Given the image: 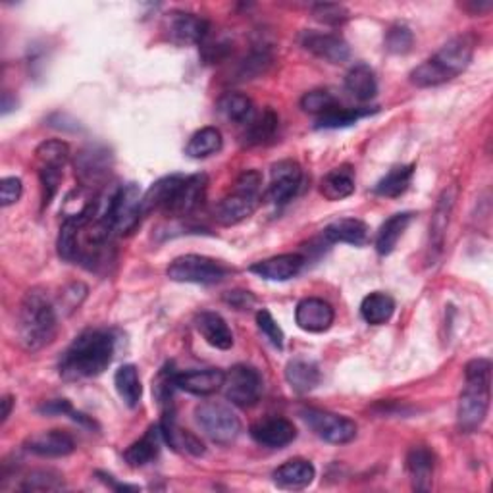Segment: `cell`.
I'll list each match as a JSON object with an SVG mask.
<instances>
[{"label":"cell","instance_id":"30bf717a","mask_svg":"<svg viewBox=\"0 0 493 493\" xmlns=\"http://www.w3.org/2000/svg\"><path fill=\"white\" fill-rule=\"evenodd\" d=\"M301 414L310 430L328 444L343 445L357 437V424L342 414L320 409H305Z\"/></svg>","mask_w":493,"mask_h":493},{"label":"cell","instance_id":"11a10c76","mask_svg":"<svg viewBox=\"0 0 493 493\" xmlns=\"http://www.w3.org/2000/svg\"><path fill=\"white\" fill-rule=\"evenodd\" d=\"M12 405H14V399H12L10 395L3 397V417H0V422H6L8 417H10V412H12Z\"/></svg>","mask_w":493,"mask_h":493},{"label":"cell","instance_id":"4fadbf2b","mask_svg":"<svg viewBox=\"0 0 493 493\" xmlns=\"http://www.w3.org/2000/svg\"><path fill=\"white\" fill-rule=\"evenodd\" d=\"M75 176L83 187L102 184L112 170V154L107 147H87L75 157Z\"/></svg>","mask_w":493,"mask_h":493},{"label":"cell","instance_id":"7402d4cb","mask_svg":"<svg viewBox=\"0 0 493 493\" xmlns=\"http://www.w3.org/2000/svg\"><path fill=\"white\" fill-rule=\"evenodd\" d=\"M159 426H160V432H162V439L174 451H184V453H189V455H193V457L204 455L203 441L195 434H191L189 430H184V428L177 426L174 411H166L162 414V420H160Z\"/></svg>","mask_w":493,"mask_h":493},{"label":"cell","instance_id":"7bdbcfd3","mask_svg":"<svg viewBox=\"0 0 493 493\" xmlns=\"http://www.w3.org/2000/svg\"><path fill=\"white\" fill-rule=\"evenodd\" d=\"M340 107V100H337L330 91L326 89H315V91H308V93L303 95L301 99V108L307 112V114H313V116H324L332 112L333 108Z\"/></svg>","mask_w":493,"mask_h":493},{"label":"cell","instance_id":"44dd1931","mask_svg":"<svg viewBox=\"0 0 493 493\" xmlns=\"http://www.w3.org/2000/svg\"><path fill=\"white\" fill-rule=\"evenodd\" d=\"M272 478H274V484L280 489L299 491L313 484V480L316 478V469L310 461L291 459L288 463H283L281 466H278L274 474H272Z\"/></svg>","mask_w":493,"mask_h":493},{"label":"cell","instance_id":"d6986e66","mask_svg":"<svg viewBox=\"0 0 493 493\" xmlns=\"http://www.w3.org/2000/svg\"><path fill=\"white\" fill-rule=\"evenodd\" d=\"M305 266V258L297 253L288 255H278L266 258V261L255 263L249 270L258 278L268 280V281H288L295 278Z\"/></svg>","mask_w":493,"mask_h":493},{"label":"cell","instance_id":"d590c367","mask_svg":"<svg viewBox=\"0 0 493 493\" xmlns=\"http://www.w3.org/2000/svg\"><path fill=\"white\" fill-rule=\"evenodd\" d=\"M224 147V139L220 129L209 125L195 132L186 145V154L191 159H209L212 154L220 152Z\"/></svg>","mask_w":493,"mask_h":493},{"label":"cell","instance_id":"ac0fdd59","mask_svg":"<svg viewBox=\"0 0 493 493\" xmlns=\"http://www.w3.org/2000/svg\"><path fill=\"white\" fill-rule=\"evenodd\" d=\"M25 449L37 457L58 459L68 457L75 451L74 437L64 430H48L25 439Z\"/></svg>","mask_w":493,"mask_h":493},{"label":"cell","instance_id":"836d02e7","mask_svg":"<svg viewBox=\"0 0 493 493\" xmlns=\"http://www.w3.org/2000/svg\"><path fill=\"white\" fill-rule=\"evenodd\" d=\"M70 160V147L68 143L60 139H48L35 151V162H37V172L41 170H56L64 172V166Z\"/></svg>","mask_w":493,"mask_h":493},{"label":"cell","instance_id":"d4e9b609","mask_svg":"<svg viewBox=\"0 0 493 493\" xmlns=\"http://www.w3.org/2000/svg\"><path fill=\"white\" fill-rule=\"evenodd\" d=\"M195 326L197 332L204 337V342L220 349V351H228L233 345V333L226 320L218 313H211V310H204L197 318H195Z\"/></svg>","mask_w":493,"mask_h":493},{"label":"cell","instance_id":"ffe728a7","mask_svg":"<svg viewBox=\"0 0 493 493\" xmlns=\"http://www.w3.org/2000/svg\"><path fill=\"white\" fill-rule=\"evenodd\" d=\"M224 380H226L224 370L204 368V370H191V372L177 374L176 384H177V389H184V392L191 395L206 397V395L218 394L220 389L224 387Z\"/></svg>","mask_w":493,"mask_h":493},{"label":"cell","instance_id":"8992f818","mask_svg":"<svg viewBox=\"0 0 493 493\" xmlns=\"http://www.w3.org/2000/svg\"><path fill=\"white\" fill-rule=\"evenodd\" d=\"M201 430L218 445H229L241 434V420L236 412L220 401H206L195 409Z\"/></svg>","mask_w":493,"mask_h":493},{"label":"cell","instance_id":"bcb514c9","mask_svg":"<svg viewBox=\"0 0 493 493\" xmlns=\"http://www.w3.org/2000/svg\"><path fill=\"white\" fill-rule=\"evenodd\" d=\"M313 16L316 22L324 23V25H332V28H335V25H342L349 20V10L343 6V4H335V3H318L313 6Z\"/></svg>","mask_w":493,"mask_h":493},{"label":"cell","instance_id":"3957f363","mask_svg":"<svg viewBox=\"0 0 493 493\" xmlns=\"http://www.w3.org/2000/svg\"><path fill=\"white\" fill-rule=\"evenodd\" d=\"M474 39L472 35L453 37L441 47L437 53L422 62L420 66L411 72V83L420 89L444 85L459 77L466 68L471 66L474 56Z\"/></svg>","mask_w":493,"mask_h":493},{"label":"cell","instance_id":"74e56055","mask_svg":"<svg viewBox=\"0 0 493 493\" xmlns=\"http://www.w3.org/2000/svg\"><path fill=\"white\" fill-rule=\"evenodd\" d=\"M114 385H116V392H118V395L129 409L139 407L143 397V385H141L137 367L124 365L116 370Z\"/></svg>","mask_w":493,"mask_h":493},{"label":"cell","instance_id":"f5cc1de1","mask_svg":"<svg viewBox=\"0 0 493 493\" xmlns=\"http://www.w3.org/2000/svg\"><path fill=\"white\" fill-rule=\"evenodd\" d=\"M39 412H43V414H72L74 409L70 405V401L55 399V401H48V403H45L41 409H39Z\"/></svg>","mask_w":493,"mask_h":493},{"label":"cell","instance_id":"1f68e13d","mask_svg":"<svg viewBox=\"0 0 493 493\" xmlns=\"http://www.w3.org/2000/svg\"><path fill=\"white\" fill-rule=\"evenodd\" d=\"M278 124H280L278 114L272 108H266L263 114L253 116V118L246 122V129L241 135V139L246 147L266 145L268 141L274 139L278 132Z\"/></svg>","mask_w":493,"mask_h":493},{"label":"cell","instance_id":"f1b7e54d","mask_svg":"<svg viewBox=\"0 0 493 493\" xmlns=\"http://www.w3.org/2000/svg\"><path fill=\"white\" fill-rule=\"evenodd\" d=\"M285 380L297 394H308L320 384L318 365L307 359H293L285 367Z\"/></svg>","mask_w":493,"mask_h":493},{"label":"cell","instance_id":"c3c4849f","mask_svg":"<svg viewBox=\"0 0 493 493\" xmlns=\"http://www.w3.org/2000/svg\"><path fill=\"white\" fill-rule=\"evenodd\" d=\"M256 324H258V330H261L266 340L274 345L276 349H283V343H285V335H283V330L278 326V322L274 320V316H272L266 308H261L256 313Z\"/></svg>","mask_w":493,"mask_h":493},{"label":"cell","instance_id":"484cf974","mask_svg":"<svg viewBox=\"0 0 493 493\" xmlns=\"http://www.w3.org/2000/svg\"><path fill=\"white\" fill-rule=\"evenodd\" d=\"M320 193L328 201H343L355 193V170L353 166L342 164L322 177Z\"/></svg>","mask_w":493,"mask_h":493},{"label":"cell","instance_id":"4316f807","mask_svg":"<svg viewBox=\"0 0 493 493\" xmlns=\"http://www.w3.org/2000/svg\"><path fill=\"white\" fill-rule=\"evenodd\" d=\"M162 441L164 439H162L160 426H151L145 436L125 449L124 453L125 463L132 466V469H141V466L152 463L159 457Z\"/></svg>","mask_w":493,"mask_h":493},{"label":"cell","instance_id":"ba28073f","mask_svg":"<svg viewBox=\"0 0 493 493\" xmlns=\"http://www.w3.org/2000/svg\"><path fill=\"white\" fill-rule=\"evenodd\" d=\"M168 278L177 283H197V285H212L222 281L228 274V268L209 256L201 255H186L177 256L166 270Z\"/></svg>","mask_w":493,"mask_h":493},{"label":"cell","instance_id":"4dcf8cb0","mask_svg":"<svg viewBox=\"0 0 493 493\" xmlns=\"http://www.w3.org/2000/svg\"><path fill=\"white\" fill-rule=\"evenodd\" d=\"M345 89L357 100L367 102L378 95V80H376L374 70L368 64H355V66L345 75Z\"/></svg>","mask_w":493,"mask_h":493},{"label":"cell","instance_id":"7a4b0ae2","mask_svg":"<svg viewBox=\"0 0 493 493\" xmlns=\"http://www.w3.org/2000/svg\"><path fill=\"white\" fill-rule=\"evenodd\" d=\"M58 332L56 308L41 288L23 295L18 310V342L25 351L35 353L53 343Z\"/></svg>","mask_w":493,"mask_h":493},{"label":"cell","instance_id":"d6a6232c","mask_svg":"<svg viewBox=\"0 0 493 493\" xmlns=\"http://www.w3.org/2000/svg\"><path fill=\"white\" fill-rule=\"evenodd\" d=\"M412 212H399L385 220L378 231V236H376V251H378V255L387 256L395 251L399 239L403 238V233L412 222Z\"/></svg>","mask_w":493,"mask_h":493},{"label":"cell","instance_id":"816d5d0a","mask_svg":"<svg viewBox=\"0 0 493 493\" xmlns=\"http://www.w3.org/2000/svg\"><path fill=\"white\" fill-rule=\"evenodd\" d=\"M224 301L228 305H231L233 308H238V310H246V308H251L256 303L255 295L251 291H241V290L228 291L224 295Z\"/></svg>","mask_w":493,"mask_h":493},{"label":"cell","instance_id":"2e32d148","mask_svg":"<svg viewBox=\"0 0 493 493\" xmlns=\"http://www.w3.org/2000/svg\"><path fill=\"white\" fill-rule=\"evenodd\" d=\"M249 434L258 445L270 447V449H281L285 445H290L297 437V428L288 419L270 417V419L255 422L251 426Z\"/></svg>","mask_w":493,"mask_h":493},{"label":"cell","instance_id":"cb8c5ba5","mask_svg":"<svg viewBox=\"0 0 493 493\" xmlns=\"http://www.w3.org/2000/svg\"><path fill=\"white\" fill-rule=\"evenodd\" d=\"M324 239L328 243H347L362 246L370 239L368 226L357 218H340L324 228Z\"/></svg>","mask_w":493,"mask_h":493},{"label":"cell","instance_id":"f35d334b","mask_svg":"<svg viewBox=\"0 0 493 493\" xmlns=\"http://www.w3.org/2000/svg\"><path fill=\"white\" fill-rule=\"evenodd\" d=\"M216 108L228 122L233 124H246L255 116L253 100L243 93H226L218 100Z\"/></svg>","mask_w":493,"mask_h":493},{"label":"cell","instance_id":"e0dca14e","mask_svg":"<svg viewBox=\"0 0 493 493\" xmlns=\"http://www.w3.org/2000/svg\"><path fill=\"white\" fill-rule=\"evenodd\" d=\"M206 187H209V177H206L204 174H195V176L184 177L172 204L168 206L166 214L187 216V214L195 212L206 197Z\"/></svg>","mask_w":493,"mask_h":493},{"label":"cell","instance_id":"603a6c76","mask_svg":"<svg viewBox=\"0 0 493 493\" xmlns=\"http://www.w3.org/2000/svg\"><path fill=\"white\" fill-rule=\"evenodd\" d=\"M434 469H436V457L430 449L426 445L411 447V451L407 453V472L411 476L414 489L428 491L432 488Z\"/></svg>","mask_w":493,"mask_h":493},{"label":"cell","instance_id":"681fc988","mask_svg":"<svg viewBox=\"0 0 493 493\" xmlns=\"http://www.w3.org/2000/svg\"><path fill=\"white\" fill-rule=\"evenodd\" d=\"M22 191L23 186L20 177H4L0 181V204L6 209V206L18 203L22 197Z\"/></svg>","mask_w":493,"mask_h":493},{"label":"cell","instance_id":"f6af8a7d","mask_svg":"<svg viewBox=\"0 0 493 493\" xmlns=\"http://www.w3.org/2000/svg\"><path fill=\"white\" fill-rule=\"evenodd\" d=\"M414 45L412 31L403 23H395L385 33V48L394 55H407Z\"/></svg>","mask_w":493,"mask_h":493},{"label":"cell","instance_id":"6da1fadb","mask_svg":"<svg viewBox=\"0 0 493 493\" xmlns=\"http://www.w3.org/2000/svg\"><path fill=\"white\" fill-rule=\"evenodd\" d=\"M114 343L116 340L108 330H85L62 355L60 376L72 382L100 376L110 367Z\"/></svg>","mask_w":493,"mask_h":493},{"label":"cell","instance_id":"b9f144b4","mask_svg":"<svg viewBox=\"0 0 493 493\" xmlns=\"http://www.w3.org/2000/svg\"><path fill=\"white\" fill-rule=\"evenodd\" d=\"M176 378H177V372L174 370V365L168 362L164 368H160V372L157 374V378L152 380L154 399H157V403L160 405V409L164 412L172 411V399H174V392L177 389Z\"/></svg>","mask_w":493,"mask_h":493},{"label":"cell","instance_id":"9c48e42d","mask_svg":"<svg viewBox=\"0 0 493 493\" xmlns=\"http://www.w3.org/2000/svg\"><path fill=\"white\" fill-rule=\"evenodd\" d=\"M222 389L231 405L239 409H251L261 399L263 378L253 367L236 365L229 372H226Z\"/></svg>","mask_w":493,"mask_h":493},{"label":"cell","instance_id":"83f0119b","mask_svg":"<svg viewBox=\"0 0 493 493\" xmlns=\"http://www.w3.org/2000/svg\"><path fill=\"white\" fill-rule=\"evenodd\" d=\"M186 176H166L159 179L157 184H152L147 193L143 195V214H149L152 211H162L166 212L168 206L172 204L176 193L184 181Z\"/></svg>","mask_w":493,"mask_h":493},{"label":"cell","instance_id":"7dc6e473","mask_svg":"<svg viewBox=\"0 0 493 493\" xmlns=\"http://www.w3.org/2000/svg\"><path fill=\"white\" fill-rule=\"evenodd\" d=\"M270 64H272V56L268 50H255V53H251L241 62L239 75L243 80H253V77L264 74Z\"/></svg>","mask_w":493,"mask_h":493},{"label":"cell","instance_id":"ee69618b","mask_svg":"<svg viewBox=\"0 0 493 493\" xmlns=\"http://www.w3.org/2000/svg\"><path fill=\"white\" fill-rule=\"evenodd\" d=\"M64 488L62 474L55 471H33L23 478L22 491H56Z\"/></svg>","mask_w":493,"mask_h":493},{"label":"cell","instance_id":"9a60e30c","mask_svg":"<svg viewBox=\"0 0 493 493\" xmlns=\"http://www.w3.org/2000/svg\"><path fill=\"white\" fill-rule=\"evenodd\" d=\"M333 318V307L328 301L318 299V297H307L295 308L297 326L308 333H322L330 330Z\"/></svg>","mask_w":493,"mask_h":493},{"label":"cell","instance_id":"8d00e7d4","mask_svg":"<svg viewBox=\"0 0 493 493\" xmlns=\"http://www.w3.org/2000/svg\"><path fill=\"white\" fill-rule=\"evenodd\" d=\"M414 168H417L414 164L394 166L392 170H389L378 184L374 186V193L380 195V197H389V199L401 197V195H403L411 186Z\"/></svg>","mask_w":493,"mask_h":493},{"label":"cell","instance_id":"f546056e","mask_svg":"<svg viewBox=\"0 0 493 493\" xmlns=\"http://www.w3.org/2000/svg\"><path fill=\"white\" fill-rule=\"evenodd\" d=\"M455 193H457L455 187H449L441 193V197L437 201L436 212L432 216V224H430V251L432 253H439L441 246H444L453 206H455Z\"/></svg>","mask_w":493,"mask_h":493},{"label":"cell","instance_id":"f907efd6","mask_svg":"<svg viewBox=\"0 0 493 493\" xmlns=\"http://www.w3.org/2000/svg\"><path fill=\"white\" fill-rule=\"evenodd\" d=\"M85 295H87V285H83L80 281L72 283L62 293V307H66L72 313V310H75L77 307L82 305V301L85 299Z\"/></svg>","mask_w":493,"mask_h":493},{"label":"cell","instance_id":"52a82bcc","mask_svg":"<svg viewBox=\"0 0 493 493\" xmlns=\"http://www.w3.org/2000/svg\"><path fill=\"white\" fill-rule=\"evenodd\" d=\"M143 214V193L137 184L118 186L114 191L107 224L114 236H129L141 222Z\"/></svg>","mask_w":493,"mask_h":493},{"label":"cell","instance_id":"8fae6325","mask_svg":"<svg viewBox=\"0 0 493 493\" xmlns=\"http://www.w3.org/2000/svg\"><path fill=\"white\" fill-rule=\"evenodd\" d=\"M164 31L168 39L179 47L203 45L209 37L211 23L193 12L174 10L164 18Z\"/></svg>","mask_w":493,"mask_h":493},{"label":"cell","instance_id":"e575fe53","mask_svg":"<svg viewBox=\"0 0 493 493\" xmlns=\"http://www.w3.org/2000/svg\"><path fill=\"white\" fill-rule=\"evenodd\" d=\"M394 313H395L394 297L382 291H374L367 295L360 303V315L370 324V326H382V324L392 320Z\"/></svg>","mask_w":493,"mask_h":493},{"label":"cell","instance_id":"ab89813d","mask_svg":"<svg viewBox=\"0 0 493 493\" xmlns=\"http://www.w3.org/2000/svg\"><path fill=\"white\" fill-rule=\"evenodd\" d=\"M82 231L83 224L77 220H64L58 236V255L68 263H77L82 249Z\"/></svg>","mask_w":493,"mask_h":493},{"label":"cell","instance_id":"277c9868","mask_svg":"<svg viewBox=\"0 0 493 493\" xmlns=\"http://www.w3.org/2000/svg\"><path fill=\"white\" fill-rule=\"evenodd\" d=\"M466 385L459 399L457 420L461 432L472 434L484 424L489 411L491 360L474 359L464 368Z\"/></svg>","mask_w":493,"mask_h":493},{"label":"cell","instance_id":"db71d44e","mask_svg":"<svg viewBox=\"0 0 493 493\" xmlns=\"http://www.w3.org/2000/svg\"><path fill=\"white\" fill-rule=\"evenodd\" d=\"M491 0H478V3H476V0H471V3H466V4H463V8L464 10H469V12H472V14H484V12H489L491 10Z\"/></svg>","mask_w":493,"mask_h":493},{"label":"cell","instance_id":"7c38bea8","mask_svg":"<svg viewBox=\"0 0 493 493\" xmlns=\"http://www.w3.org/2000/svg\"><path fill=\"white\" fill-rule=\"evenodd\" d=\"M303 184V168L295 160H280L270 170L268 201L274 204L290 203Z\"/></svg>","mask_w":493,"mask_h":493},{"label":"cell","instance_id":"5bb4252c","mask_svg":"<svg viewBox=\"0 0 493 493\" xmlns=\"http://www.w3.org/2000/svg\"><path fill=\"white\" fill-rule=\"evenodd\" d=\"M301 47L315 55L320 60L330 64H343L351 58V48L347 41L337 33H324V31H303L301 33Z\"/></svg>","mask_w":493,"mask_h":493},{"label":"cell","instance_id":"5b68a950","mask_svg":"<svg viewBox=\"0 0 493 493\" xmlns=\"http://www.w3.org/2000/svg\"><path fill=\"white\" fill-rule=\"evenodd\" d=\"M261 189H263L261 172L245 170L236 179L231 191L216 204L214 209L216 222L229 228L249 218L256 211L258 203H261Z\"/></svg>","mask_w":493,"mask_h":493},{"label":"cell","instance_id":"60d3db41","mask_svg":"<svg viewBox=\"0 0 493 493\" xmlns=\"http://www.w3.org/2000/svg\"><path fill=\"white\" fill-rule=\"evenodd\" d=\"M372 112L376 110H370V108H343L342 105L333 108L332 112L320 116V118L316 120V129H340V127H347V125H353L357 124L359 120L367 118V116H370Z\"/></svg>","mask_w":493,"mask_h":493}]
</instances>
